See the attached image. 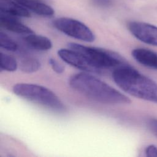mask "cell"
<instances>
[{
  "instance_id": "cell-6",
  "label": "cell",
  "mask_w": 157,
  "mask_h": 157,
  "mask_svg": "<svg viewBox=\"0 0 157 157\" xmlns=\"http://www.w3.org/2000/svg\"><path fill=\"white\" fill-rule=\"evenodd\" d=\"M131 33L145 44L157 47V26L145 22L131 21L128 25Z\"/></svg>"
},
{
  "instance_id": "cell-2",
  "label": "cell",
  "mask_w": 157,
  "mask_h": 157,
  "mask_svg": "<svg viewBox=\"0 0 157 157\" xmlns=\"http://www.w3.org/2000/svg\"><path fill=\"white\" fill-rule=\"evenodd\" d=\"M112 78L117 85L128 94L157 104V83L128 63L115 68Z\"/></svg>"
},
{
  "instance_id": "cell-11",
  "label": "cell",
  "mask_w": 157,
  "mask_h": 157,
  "mask_svg": "<svg viewBox=\"0 0 157 157\" xmlns=\"http://www.w3.org/2000/svg\"><path fill=\"white\" fill-rule=\"evenodd\" d=\"M0 12L15 17L28 18L31 16L26 8L11 0H0Z\"/></svg>"
},
{
  "instance_id": "cell-5",
  "label": "cell",
  "mask_w": 157,
  "mask_h": 157,
  "mask_svg": "<svg viewBox=\"0 0 157 157\" xmlns=\"http://www.w3.org/2000/svg\"><path fill=\"white\" fill-rule=\"evenodd\" d=\"M53 25L58 31L76 39L86 42H92L95 39L92 31L84 23L75 19L58 18L53 21Z\"/></svg>"
},
{
  "instance_id": "cell-15",
  "label": "cell",
  "mask_w": 157,
  "mask_h": 157,
  "mask_svg": "<svg viewBox=\"0 0 157 157\" xmlns=\"http://www.w3.org/2000/svg\"><path fill=\"white\" fill-rule=\"evenodd\" d=\"M0 46L1 48L10 52H16L18 48V44L2 31L0 32Z\"/></svg>"
},
{
  "instance_id": "cell-7",
  "label": "cell",
  "mask_w": 157,
  "mask_h": 157,
  "mask_svg": "<svg viewBox=\"0 0 157 157\" xmlns=\"http://www.w3.org/2000/svg\"><path fill=\"white\" fill-rule=\"evenodd\" d=\"M58 55L63 61L74 67L86 72L99 74L80 53L74 49L61 48L58 51Z\"/></svg>"
},
{
  "instance_id": "cell-8",
  "label": "cell",
  "mask_w": 157,
  "mask_h": 157,
  "mask_svg": "<svg viewBox=\"0 0 157 157\" xmlns=\"http://www.w3.org/2000/svg\"><path fill=\"white\" fill-rule=\"evenodd\" d=\"M28 10L43 17H51L54 10L48 4L50 0H13Z\"/></svg>"
},
{
  "instance_id": "cell-14",
  "label": "cell",
  "mask_w": 157,
  "mask_h": 157,
  "mask_svg": "<svg viewBox=\"0 0 157 157\" xmlns=\"http://www.w3.org/2000/svg\"><path fill=\"white\" fill-rule=\"evenodd\" d=\"M0 59V68L1 71L13 72L17 70L18 67V63L13 56L1 52Z\"/></svg>"
},
{
  "instance_id": "cell-10",
  "label": "cell",
  "mask_w": 157,
  "mask_h": 157,
  "mask_svg": "<svg viewBox=\"0 0 157 157\" xmlns=\"http://www.w3.org/2000/svg\"><path fill=\"white\" fill-rule=\"evenodd\" d=\"M132 56L140 64L157 70V53L144 48H137L132 51Z\"/></svg>"
},
{
  "instance_id": "cell-13",
  "label": "cell",
  "mask_w": 157,
  "mask_h": 157,
  "mask_svg": "<svg viewBox=\"0 0 157 157\" xmlns=\"http://www.w3.org/2000/svg\"><path fill=\"white\" fill-rule=\"evenodd\" d=\"M40 67V62L33 57H24L20 61V68L25 73H33L38 71Z\"/></svg>"
},
{
  "instance_id": "cell-3",
  "label": "cell",
  "mask_w": 157,
  "mask_h": 157,
  "mask_svg": "<svg viewBox=\"0 0 157 157\" xmlns=\"http://www.w3.org/2000/svg\"><path fill=\"white\" fill-rule=\"evenodd\" d=\"M15 94L40 104L50 110L63 112L66 107L59 98L48 88L37 84L20 83L12 88Z\"/></svg>"
},
{
  "instance_id": "cell-19",
  "label": "cell",
  "mask_w": 157,
  "mask_h": 157,
  "mask_svg": "<svg viewBox=\"0 0 157 157\" xmlns=\"http://www.w3.org/2000/svg\"><path fill=\"white\" fill-rule=\"evenodd\" d=\"M94 3L99 6H109V4L111 2L110 0H93Z\"/></svg>"
},
{
  "instance_id": "cell-4",
  "label": "cell",
  "mask_w": 157,
  "mask_h": 157,
  "mask_svg": "<svg viewBox=\"0 0 157 157\" xmlns=\"http://www.w3.org/2000/svg\"><path fill=\"white\" fill-rule=\"evenodd\" d=\"M68 47L80 53L99 74L102 69H115L127 64L120 55L109 50L76 43H69Z\"/></svg>"
},
{
  "instance_id": "cell-9",
  "label": "cell",
  "mask_w": 157,
  "mask_h": 157,
  "mask_svg": "<svg viewBox=\"0 0 157 157\" xmlns=\"http://www.w3.org/2000/svg\"><path fill=\"white\" fill-rule=\"evenodd\" d=\"M0 25L4 29L17 34H29L33 33V30L26 26L15 17L0 13Z\"/></svg>"
},
{
  "instance_id": "cell-12",
  "label": "cell",
  "mask_w": 157,
  "mask_h": 157,
  "mask_svg": "<svg viewBox=\"0 0 157 157\" xmlns=\"http://www.w3.org/2000/svg\"><path fill=\"white\" fill-rule=\"evenodd\" d=\"M23 39L29 47L37 50L46 51L52 47V41L45 36L31 33L26 34Z\"/></svg>"
},
{
  "instance_id": "cell-1",
  "label": "cell",
  "mask_w": 157,
  "mask_h": 157,
  "mask_svg": "<svg viewBox=\"0 0 157 157\" xmlns=\"http://www.w3.org/2000/svg\"><path fill=\"white\" fill-rule=\"evenodd\" d=\"M69 85L86 97L103 104H124L131 102L128 96L88 73H78L72 75Z\"/></svg>"
},
{
  "instance_id": "cell-18",
  "label": "cell",
  "mask_w": 157,
  "mask_h": 157,
  "mask_svg": "<svg viewBox=\"0 0 157 157\" xmlns=\"http://www.w3.org/2000/svg\"><path fill=\"white\" fill-rule=\"evenodd\" d=\"M147 123L151 131L157 137V119L151 118L148 121Z\"/></svg>"
},
{
  "instance_id": "cell-16",
  "label": "cell",
  "mask_w": 157,
  "mask_h": 157,
  "mask_svg": "<svg viewBox=\"0 0 157 157\" xmlns=\"http://www.w3.org/2000/svg\"><path fill=\"white\" fill-rule=\"evenodd\" d=\"M48 63L51 66L52 69L56 73L61 74L64 71V67L60 63H59L55 59L50 58L48 60Z\"/></svg>"
},
{
  "instance_id": "cell-17",
  "label": "cell",
  "mask_w": 157,
  "mask_h": 157,
  "mask_svg": "<svg viewBox=\"0 0 157 157\" xmlns=\"http://www.w3.org/2000/svg\"><path fill=\"white\" fill-rule=\"evenodd\" d=\"M145 154L148 157L157 156V147L155 145H150L145 148Z\"/></svg>"
}]
</instances>
